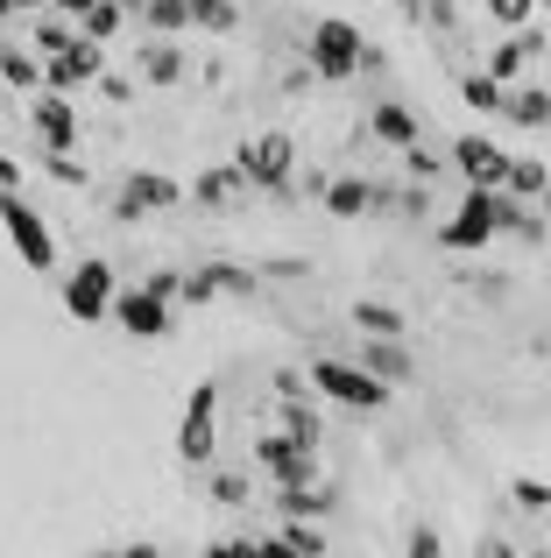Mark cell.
<instances>
[{"mask_svg": "<svg viewBox=\"0 0 551 558\" xmlns=\"http://www.w3.org/2000/svg\"><path fill=\"white\" fill-rule=\"evenodd\" d=\"M311 381L318 396H332V403H346V410H360V417H375V410H389V381H375L368 368H360V361H311Z\"/></svg>", "mask_w": 551, "mask_h": 558, "instance_id": "obj_1", "label": "cell"}, {"mask_svg": "<svg viewBox=\"0 0 551 558\" xmlns=\"http://www.w3.org/2000/svg\"><path fill=\"white\" fill-rule=\"evenodd\" d=\"M0 227H8L14 255H22L36 276H50V269H57V233H50V219H42L36 205L22 198V191H0Z\"/></svg>", "mask_w": 551, "mask_h": 558, "instance_id": "obj_2", "label": "cell"}, {"mask_svg": "<svg viewBox=\"0 0 551 558\" xmlns=\"http://www.w3.org/2000/svg\"><path fill=\"white\" fill-rule=\"evenodd\" d=\"M212 452H220V381H198L184 396V417H177V460L212 466Z\"/></svg>", "mask_w": 551, "mask_h": 558, "instance_id": "obj_3", "label": "cell"}, {"mask_svg": "<svg viewBox=\"0 0 551 558\" xmlns=\"http://www.w3.org/2000/svg\"><path fill=\"white\" fill-rule=\"evenodd\" d=\"M360 57H368V43H360L354 22H311V36H304V64H311V78H354Z\"/></svg>", "mask_w": 551, "mask_h": 558, "instance_id": "obj_4", "label": "cell"}, {"mask_svg": "<svg viewBox=\"0 0 551 558\" xmlns=\"http://www.w3.org/2000/svg\"><path fill=\"white\" fill-rule=\"evenodd\" d=\"M107 71V43H93V36H71L64 50H50L42 57V93H64V99H78L85 85Z\"/></svg>", "mask_w": 551, "mask_h": 558, "instance_id": "obj_5", "label": "cell"}, {"mask_svg": "<svg viewBox=\"0 0 551 558\" xmlns=\"http://www.w3.org/2000/svg\"><path fill=\"white\" fill-rule=\"evenodd\" d=\"M234 170L248 178L255 191H283L290 184V170H297V135H248L241 142V156H234Z\"/></svg>", "mask_w": 551, "mask_h": 558, "instance_id": "obj_6", "label": "cell"}, {"mask_svg": "<svg viewBox=\"0 0 551 558\" xmlns=\"http://www.w3.org/2000/svg\"><path fill=\"white\" fill-rule=\"evenodd\" d=\"M495 241V184H467L460 191V213L439 227V247L467 255V247H488Z\"/></svg>", "mask_w": 551, "mask_h": 558, "instance_id": "obj_7", "label": "cell"}, {"mask_svg": "<svg viewBox=\"0 0 551 558\" xmlns=\"http://www.w3.org/2000/svg\"><path fill=\"white\" fill-rule=\"evenodd\" d=\"M113 290H121V276H113V262L85 255L78 269L64 276V312L78 318V326H99V318H107V304H113Z\"/></svg>", "mask_w": 551, "mask_h": 558, "instance_id": "obj_8", "label": "cell"}, {"mask_svg": "<svg viewBox=\"0 0 551 558\" xmlns=\"http://www.w3.org/2000/svg\"><path fill=\"white\" fill-rule=\"evenodd\" d=\"M170 205H184V184L163 178V170H127L121 178V198H113V219H127L135 227L142 213H170Z\"/></svg>", "mask_w": 551, "mask_h": 558, "instance_id": "obj_9", "label": "cell"}, {"mask_svg": "<svg viewBox=\"0 0 551 558\" xmlns=\"http://www.w3.org/2000/svg\"><path fill=\"white\" fill-rule=\"evenodd\" d=\"M107 318H121L135 340H163L170 326H177V312H170L156 290H113V304H107Z\"/></svg>", "mask_w": 551, "mask_h": 558, "instance_id": "obj_10", "label": "cell"}, {"mask_svg": "<svg viewBox=\"0 0 551 558\" xmlns=\"http://www.w3.org/2000/svg\"><path fill=\"white\" fill-rule=\"evenodd\" d=\"M255 466H262L269 481H311V474H318V452L297 446V438H283V432L269 424V432L255 438Z\"/></svg>", "mask_w": 551, "mask_h": 558, "instance_id": "obj_11", "label": "cell"}, {"mask_svg": "<svg viewBox=\"0 0 551 558\" xmlns=\"http://www.w3.org/2000/svg\"><path fill=\"white\" fill-rule=\"evenodd\" d=\"M495 113H502L510 128H524V135H544V121H551L544 78H510V85H502V99H495Z\"/></svg>", "mask_w": 551, "mask_h": 558, "instance_id": "obj_12", "label": "cell"}, {"mask_svg": "<svg viewBox=\"0 0 551 558\" xmlns=\"http://www.w3.org/2000/svg\"><path fill=\"white\" fill-rule=\"evenodd\" d=\"M354 361H360L375 381H389V389H403V381L417 375V368H411V347H403L396 332H368V340L354 347Z\"/></svg>", "mask_w": 551, "mask_h": 558, "instance_id": "obj_13", "label": "cell"}, {"mask_svg": "<svg viewBox=\"0 0 551 558\" xmlns=\"http://www.w3.org/2000/svg\"><path fill=\"white\" fill-rule=\"evenodd\" d=\"M453 170H460L467 184H495V191H502V170H510V156H502L488 135H460V142H453Z\"/></svg>", "mask_w": 551, "mask_h": 558, "instance_id": "obj_14", "label": "cell"}, {"mask_svg": "<svg viewBox=\"0 0 551 558\" xmlns=\"http://www.w3.org/2000/svg\"><path fill=\"white\" fill-rule=\"evenodd\" d=\"M28 121H36V135L50 142V149H71V142L85 135V128H78V107H71L64 93H42L36 107H28Z\"/></svg>", "mask_w": 551, "mask_h": 558, "instance_id": "obj_15", "label": "cell"}, {"mask_svg": "<svg viewBox=\"0 0 551 558\" xmlns=\"http://www.w3.org/2000/svg\"><path fill=\"white\" fill-rule=\"evenodd\" d=\"M269 424H276L283 438H297V446H311V452H318V438H326V417H318L311 396H276Z\"/></svg>", "mask_w": 551, "mask_h": 558, "instance_id": "obj_16", "label": "cell"}, {"mask_svg": "<svg viewBox=\"0 0 551 558\" xmlns=\"http://www.w3.org/2000/svg\"><path fill=\"white\" fill-rule=\"evenodd\" d=\"M276 509H283V517H332V488H326V481H276Z\"/></svg>", "mask_w": 551, "mask_h": 558, "instance_id": "obj_17", "label": "cell"}, {"mask_svg": "<svg viewBox=\"0 0 551 558\" xmlns=\"http://www.w3.org/2000/svg\"><path fill=\"white\" fill-rule=\"evenodd\" d=\"M241 191H248V178H241L234 163H220V170H206V178L184 191V198H192V205H206V213H226V205H234Z\"/></svg>", "mask_w": 551, "mask_h": 558, "instance_id": "obj_18", "label": "cell"}, {"mask_svg": "<svg viewBox=\"0 0 551 558\" xmlns=\"http://www.w3.org/2000/svg\"><path fill=\"white\" fill-rule=\"evenodd\" d=\"M135 71H142V78H149V85H184V71H192V64H184V50H177V43H170V36H156L149 50L135 57Z\"/></svg>", "mask_w": 551, "mask_h": 558, "instance_id": "obj_19", "label": "cell"}, {"mask_svg": "<svg viewBox=\"0 0 551 558\" xmlns=\"http://www.w3.org/2000/svg\"><path fill=\"white\" fill-rule=\"evenodd\" d=\"M255 551H304V558H318V551H332V537L318 531L311 517H283V531H276L269 545H255Z\"/></svg>", "mask_w": 551, "mask_h": 558, "instance_id": "obj_20", "label": "cell"}, {"mask_svg": "<svg viewBox=\"0 0 551 558\" xmlns=\"http://www.w3.org/2000/svg\"><path fill=\"white\" fill-rule=\"evenodd\" d=\"M368 135H375V142H389V149H403V142H417L425 128H417V113H411V107H396V99H382V107L368 113Z\"/></svg>", "mask_w": 551, "mask_h": 558, "instance_id": "obj_21", "label": "cell"}, {"mask_svg": "<svg viewBox=\"0 0 551 558\" xmlns=\"http://www.w3.org/2000/svg\"><path fill=\"white\" fill-rule=\"evenodd\" d=\"M318 198H326L332 219H360V213H368V198H375V184H368V178H326V191H318Z\"/></svg>", "mask_w": 551, "mask_h": 558, "instance_id": "obj_22", "label": "cell"}, {"mask_svg": "<svg viewBox=\"0 0 551 558\" xmlns=\"http://www.w3.org/2000/svg\"><path fill=\"white\" fill-rule=\"evenodd\" d=\"M198 276H206L212 298H255V283H262V276H255L248 262H206Z\"/></svg>", "mask_w": 551, "mask_h": 558, "instance_id": "obj_23", "label": "cell"}, {"mask_svg": "<svg viewBox=\"0 0 551 558\" xmlns=\"http://www.w3.org/2000/svg\"><path fill=\"white\" fill-rule=\"evenodd\" d=\"M127 22H135V14H127L121 0H93V8L78 14V36H93V43H113V36H121Z\"/></svg>", "mask_w": 551, "mask_h": 558, "instance_id": "obj_24", "label": "cell"}, {"mask_svg": "<svg viewBox=\"0 0 551 558\" xmlns=\"http://www.w3.org/2000/svg\"><path fill=\"white\" fill-rule=\"evenodd\" d=\"M544 184H551L544 156H510V170H502V191H516V198H544Z\"/></svg>", "mask_w": 551, "mask_h": 558, "instance_id": "obj_25", "label": "cell"}, {"mask_svg": "<svg viewBox=\"0 0 551 558\" xmlns=\"http://www.w3.org/2000/svg\"><path fill=\"white\" fill-rule=\"evenodd\" d=\"M184 14H192V28H206V36H234L241 28L234 0H184Z\"/></svg>", "mask_w": 551, "mask_h": 558, "instance_id": "obj_26", "label": "cell"}, {"mask_svg": "<svg viewBox=\"0 0 551 558\" xmlns=\"http://www.w3.org/2000/svg\"><path fill=\"white\" fill-rule=\"evenodd\" d=\"M71 36H78V22H71V14H57V8H36V28H28V43H36V57L64 50Z\"/></svg>", "mask_w": 551, "mask_h": 558, "instance_id": "obj_27", "label": "cell"}, {"mask_svg": "<svg viewBox=\"0 0 551 558\" xmlns=\"http://www.w3.org/2000/svg\"><path fill=\"white\" fill-rule=\"evenodd\" d=\"M135 22H149V36H184V28H192V14H184V0H142Z\"/></svg>", "mask_w": 551, "mask_h": 558, "instance_id": "obj_28", "label": "cell"}, {"mask_svg": "<svg viewBox=\"0 0 551 558\" xmlns=\"http://www.w3.org/2000/svg\"><path fill=\"white\" fill-rule=\"evenodd\" d=\"M0 78H8L14 93H36V85H42V57H28V50L8 43V50H0Z\"/></svg>", "mask_w": 551, "mask_h": 558, "instance_id": "obj_29", "label": "cell"}, {"mask_svg": "<svg viewBox=\"0 0 551 558\" xmlns=\"http://www.w3.org/2000/svg\"><path fill=\"white\" fill-rule=\"evenodd\" d=\"M354 326H360V332H396V340H403V332H411V318H403L396 304L368 298V304H354Z\"/></svg>", "mask_w": 551, "mask_h": 558, "instance_id": "obj_30", "label": "cell"}, {"mask_svg": "<svg viewBox=\"0 0 551 558\" xmlns=\"http://www.w3.org/2000/svg\"><path fill=\"white\" fill-rule=\"evenodd\" d=\"M460 93H467V107H474V113H495L502 78H488V71H467V78H460Z\"/></svg>", "mask_w": 551, "mask_h": 558, "instance_id": "obj_31", "label": "cell"}, {"mask_svg": "<svg viewBox=\"0 0 551 558\" xmlns=\"http://www.w3.org/2000/svg\"><path fill=\"white\" fill-rule=\"evenodd\" d=\"M524 64H530V57H524V43H516V28H510V43H502V50L488 57V78L510 85V78H524Z\"/></svg>", "mask_w": 551, "mask_h": 558, "instance_id": "obj_32", "label": "cell"}, {"mask_svg": "<svg viewBox=\"0 0 551 558\" xmlns=\"http://www.w3.org/2000/svg\"><path fill=\"white\" fill-rule=\"evenodd\" d=\"M248 474H212V502H220V509H248Z\"/></svg>", "mask_w": 551, "mask_h": 558, "instance_id": "obj_33", "label": "cell"}, {"mask_svg": "<svg viewBox=\"0 0 551 558\" xmlns=\"http://www.w3.org/2000/svg\"><path fill=\"white\" fill-rule=\"evenodd\" d=\"M42 170H50V178H57V184H71V191H85V163H78V156H71V149H50V163H42Z\"/></svg>", "mask_w": 551, "mask_h": 558, "instance_id": "obj_34", "label": "cell"}, {"mask_svg": "<svg viewBox=\"0 0 551 558\" xmlns=\"http://www.w3.org/2000/svg\"><path fill=\"white\" fill-rule=\"evenodd\" d=\"M488 14H495V22H530V14H544V0H488Z\"/></svg>", "mask_w": 551, "mask_h": 558, "instance_id": "obj_35", "label": "cell"}, {"mask_svg": "<svg viewBox=\"0 0 551 558\" xmlns=\"http://www.w3.org/2000/svg\"><path fill=\"white\" fill-rule=\"evenodd\" d=\"M516 502H524V509H530V517H544V502H551V488H544V481H538V474H524V481H516Z\"/></svg>", "mask_w": 551, "mask_h": 558, "instance_id": "obj_36", "label": "cell"}, {"mask_svg": "<svg viewBox=\"0 0 551 558\" xmlns=\"http://www.w3.org/2000/svg\"><path fill=\"white\" fill-rule=\"evenodd\" d=\"M403 163H411V178H439V156L425 142H403Z\"/></svg>", "mask_w": 551, "mask_h": 558, "instance_id": "obj_37", "label": "cell"}, {"mask_svg": "<svg viewBox=\"0 0 551 558\" xmlns=\"http://www.w3.org/2000/svg\"><path fill=\"white\" fill-rule=\"evenodd\" d=\"M99 93H107V99H135V78H127V71H99Z\"/></svg>", "mask_w": 551, "mask_h": 558, "instance_id": "obj_38", "label": "cell"}, {"mask_svg": "<svg viewBox=\"0 0 551 558\" xmlns=\"http://www.w3.org/2000/svg\"><path fill=\"white\" fill-rule=\"evenodd\" d=\"M177 283H184V269H156V276H149V283H142V290H156V298H163V304H177Z\"/></svg>", "mask_w": 551, "mask_h": 558, "instance_id": "obj_39", "label": "cell"}, {"mask_svg": "<svg viewBox=\"0 0 551 558\" xmlns=\"http://www.w3.org/2000/svg\"><path fill=\"white\" fill-rule=\"evenodd\" d=\"M269 389H276V396H311V381H304L297 368H276V375H269Z\"/></svg>", "mask_w": 551, "mask_h": 558, "instance_id": "obj_40", "label": "cell"}, {"mask_svg": "<svg viewBox=\"0 0 551 558\" xmlns=\"http://www.w3.org/2000/svg\"><path fill=\"white\" fill-rule=\"evenodd\" d=\"M411 551H417V558H439L445 545H439V531H411Z\"/></svg>", "mask_w": 551, "mask_h": 558, "instance_id": "obj_41", "label": "cell"}, {"mask_svg": "<svg viewBox=\"0 0 551 558\" xmlns=\"http://www.w3.org/2000/svg\"><path fill=\"white\" fill-rule=\"evenodd\" d=\"M42 0H0V22H22V14H36Z\"/></svg>", "mask_w": 551, "mask_h": 558, "instance_id": "obj_42", "label": "cell"}, {"mask_svg": "<svg viewBox=\"0 0 551 558\" xmlns=\"http://www.w3.org/2000/svg\"><path fill=\"white\" fill-rule=\"evenodd\" d=\"M0 191H22V163L14 156H0Z\"/></svg>", "mask_w": 551, "mask_h": 558, "instance_id": "obj_43", "label": "cell"}, {"mask_svg": "<svg viewBox=\"0 0 551 558\" xmlns=\"http://www.w3.org/2000/svg\"><path fill=\"white\" fill-rule=\"evenodd\" d=\"M42 8H57V14H71V22H78V14L93 8V0H42Z\"/></svg>", "mask_w": 551, "mask_h": 558, "instance_id": "obj_44", "label": "cell"}]
</instances>
